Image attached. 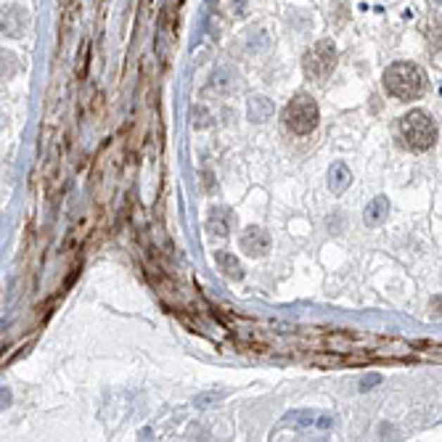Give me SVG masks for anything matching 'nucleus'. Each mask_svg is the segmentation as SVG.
I'll list each match as a JSON object with an SVG mask.
<instances>
[{
	"instance_id": "nucleus-2",
	"label": "nucleus",
	"mask_w": 442,
	"mask_h": 442,
	"mask_svg": "<svg viewBox=\"0 0 442 442\" xmlns=\"http://www.w3.org/2000/svg\"><path fill=\"white\" fill-rule=\"evenodd\" d=\"M398 130L403 144L413 151H427L437 144V125L427 111H408L405 117H400Z\"/></svg>"
},
{
	"instance_id": "nucleus-4",
	"label": "nucleus",
	"mask_w": 442,
	"mask_h": 442,
	"mask_svg": "<svg viewBox=\"0 0 442 442\" xmlns=\"http://www.w3.org/2000/svg\"><path fill=\"white\" fill-rule=\"evenodd\" d=\"M336 67V48L332 40H318L302 58V69L308 80H326Z\"/></svg>"
},
{
	"instance_id": "nucleus-3",
	"label": "nucleus",
	"mask_w": 442,
	"mask_h": 442,
	"mask_svg": "<svg viewBox=\"0 0 442 442\" xmlns=\"http://www.w3.org/2000/svg\"><path fill=\"white\" fill-rule=\"evenodd\" d=\"M284 122H286V127L294 135H310L321 122L318 103L310 99L308 93H297L294 99L289 101L286 111H284Z\"/></svg>"
},
{
	"instance_id": "nucleus-8",
	"label": "nucleus",
	"mask_w": 442,
	"mask_h": 442,
	"mask_svg": "<svg viewBox=\"0 0 442 442\" xmlns=\"http://www.w3.org/2000/svg\"><path fill=\"white\" fill-rule=\"evenodd\" d=\"M215 260H217V267L222 270V276H228L231 281L244 278V267H241V263H239V257L228 255V252H217Z\"/></svg>"
},
{
	"instance_id": "nucleus-9",
	"label": "nucleus",
	"mask_w": 442,
	"mask_h": 442,
	"mask_svg": "<svg viewBox=\"0 0 442 442\" xmlns=\"http://www.w3.org/2000/svg\"><path fill=\"white\" fill-rule=\"evenodd\" d=\"M350 180H353V175H350V170L339 162V165L332 167V175H329V183H332V191L334 194H342L344 188L350 186Z\"/></svg>"
},
{
	"instance_id": "nucleus-6",
	"label": "nucleus",
	"mask_w": 442,
	"mask_h": 442,
	"mask_svg": "<svg viewBox=\"0 0 442 442\" xmlns=\"http://www.w3.org/2000/svg\"><path fill=\"white\" fill-rule=\"evenodd\" d=\"M231 225H233V215L225 207H217V210L210 212V217H207V231L212 236H217V239H225L228 233H231Z\"/></svg>"
},
{
	"instance_id": "nucleus-1",
	"label": "nucleus",
	"mask_w": 442,
	"mask_h": 442,
	"mask_svg": "<svg viewBox=\"0 0 442 442\" xmlns=\"http://www.w3.org/2000/svg\"><path fill=\"white\" fill-rule=\"evenodd\" d=\"M384 88L398 101H416L427 90V72L413 61H395L384 72Z\"/></svg>"
},
{
	"instance_id": "nucleus-7",
	"label": "nucleus",
	"mask_w": 442,
	"mask_h": 442,
	"mask_svg": "<svg viewBox=\"0 0 442 442\" xmlns=\"http://www.w3.org/2000/svg\"><path fill=\"white\" fill-rule=\"evenodd\" d=\"M387 215H389V201L384 199V196H379V199H374L368 207H365L363 212V217L368 225H381V222L387 220Z\"/></svg>"
},
{
	"instance_id": "nucleus-5",
	"label": "nucleus",
	"mask_w": 442,
	"mask_h": 442,
	"mask_svg": "<svg viewBox=\"0 0 442 442\" xmlns=\"http://www.w3.org/2000/svg\"><path fill=\"white\" fill-rule=\"evenodd\" d=\"M239 241H241V249L249 257H265L267 249H270V233L265 228H260V225H249Z\"/></svg>"
}]
</instances>
